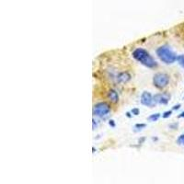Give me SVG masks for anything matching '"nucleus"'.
Returning a JSON list of instances; mask_svg holds the SVG:
<instances>
[{"label":"nucleus","instance_id":"1a4fd4ad","mask_svg":"<svg viewBox=\"0 0 184 184\" xmlns=\"http://www.w3.org/2000/svg\"><path fill=\"white\" fill-rule=\"evenodd\" d=\"M160 116H161V114H160L159 112L153 113V114H151L150 116H148V117H147V120H148L149 121L154 122V121H158V120L160 118Z\"/></svg>","mask_w":184,"mask_h":184},{"label":"nucleus","instance_id":"9d476101","mask_svg":"<svg viewBox=\"0 0 184 184\" xmlns=\"http://www.w3.org/2000/svg\"><path fill=\"white\" fill-rule=\"evenodd\" d=\"M177 62L179 63V65L182 68H184V54H179V55H178V57H177Z\"/></svg>","mask_w":184,"mask_h":184},{"label":"nucleus","instance_id":"423d86ee","mask_svg":"<svg viewBox=\"0 0 184 184\" xmlns=\"http://www.w3.org/2000/svg\"><path fill=\"white\" fill-rule=\"evenodd\" d=\"M140 102L142 105L144 106H146V107H152L156 105L154 103V100H153V96L150 92H147V91H144L142 95H141V98H140Z\"/></svg>","mask_w":184,"mask_h":184},{"label":"nucleus","instance_id":"4468645a","mask_svg":"<svg viewBox=\"0 0 184 184\" xmlns=\"http://www.w3.org/2000/svg\"><path fill=\"white\" fill-rule=\"evenodd\" d=\"M131 112L133 113V115L137 116V115H139V113H140V110H139L138 108H134V109L131 111Z\"/></svg>","mask_w":184,"mask_h":184},{"label":"nucleus","instance_id":"aec40b11","mask_svg":"<svg viewBox=\"0 0 184 184\" xmlns=\"http://www.w3.org/2000/svg\"><path fill=\"white\" fill-rule=\"evenodd\" d=\"M178 118H179V119H180V118H184V111H182L180 114H179V115H178Z\"/></svg>","mask_w":184,"mask_h":184},{"label":"nucleus","instance_id":"412c9836","mask_svg":"<svg viewBox=\"0 0 184 184\" xmlns=\"http://www.w3.org/2000/svg\"><path fill=\"white\" fill-rule=\"evenodd\" d=\"M144 141H145V138L143 137V138H142L141 140H139V144H142V143H143Z\"/></svg>","mask_w":184,"mask_h":184},{"label":"nucleus","instance_id":"6ab92c4d","mask_svg":"<svg viewBox=\"0 0 184 184\" xmlns=\"http://www.w3.org/2000/svg\"><path fill=\"white\" fill-rule=\"evenodd\" d=\"M125 115H126L127 118H131V117L133 116V113H132L131 111H127V112L125 113Z\"/></svg>","mask_w":184,"mask_h":184},{"label":"nucleus","instance_id":"0eeeda50","mask_svg":"<svg viewBox=\"0 0 184 184\" xmlns=\"http://www.w3.org/2000/svg\"><path fill=\"white\" fill-rule=\"evenodd\" d=\"M131 78H132V77H131V75H130L128 72H121V73H120V74L118 75V77H117V81H118L119 83L124 84V83L129 82V81L131 80Z\"/></svg>","mask_w":184,"mask_h":184},{"label":"nucleus","instance_id":"2eb2a0df","mask_svg":"<svg viewBox=\"0 0 184 184\" xmlns=\"http://www.w3.org/2000/svg\"><path fill=\"white\" fill-rule=\"evenodd\" d=\"M109 125H110L111 127H112V128H115V126H116L115 121H114V120H112V119H111V120L109 121Z\"/></svg>","mask_w":184,"mask_h":184},{"label":"nucleus","instance_id":"7ed1b4c3","mask_svg":"<svg viewBox=\"0 0 184 184\" xmlns=\"http://www.w3.org/2000/svg\"><path fill=\"white\" fill-rule=\"evenodd\" d=\"M110 111L111 105L107 102H99L93 107V115L100 118H105L109 115Z\"/></svg>","mask_w":184,"mask_h":184},{"label":"nucleus","instance_id":"f257e3e1","mask_svg":"<svg viewBox=\"0 0 184 184\" xmlns=\"http://www.w3.org/2000/svg\"><path fill=\"white\" fill-rule=\"evenodd\" d=\"M133 57L139 62L141 65L145 66L147 68H156L158 67V63L157 61L153 58V56L145 49L143 48H136L133 53Z\"/></svg>","mask_w":184,"mask_h":184},{"label":"nucleus","instance_id":"f03ea898","mask_svg":"<svg viewBox=\"0 0 184 184\" xmlns=\"http://www.w3.org/2000/svg\"><path fill=\"white\" fill-rule=\"evenodd\" d=\"M156 53L158 57L160 59V61H162L166 65H171L177 61V57H178L177 54L168 45H163L158 47L156 51Z\"/></svg>","mask_w":184,"mask_h":184},{"label":"nucleus","instance_id":"6e6552de","mask_svg":"<svg viewBox=\"0 0 184 184\" xmlns=\"http://www.w3.org/2000/svg\"><path fill=\"white\" fill-rule=\"evenodd\" d=\"M108 99L112 103H117L119 101V95L114 89H110L108 92Z\"/></svg>","mask_w":184,"mask_h":184},{"label":"nucleus","instance_id":"39448f33","mask_svg":"<svg viewBox=\"0 0 184 184\" xmlns=\"http://www.w3.org/2000/svg\"><path fill=\"white\" fill-rule=\"evenodd\" d=\"M153 100H154L155 104H160V105H167L169 102L170 100V94L168 92H164V93H158L153 96Z\"/></svg>","mask_w":184,"mask_h":184},{"label":"nucleus","instance_id":"ddd939ff","mask_svg":"<svg viewBox=\"0 0 184 184\" xmlns=\"http://www.w3.org/2000/svg\"><path fill=\"white\" fill-rule=\"evenodd\" d=\"M172 114V111H167L165 112H163L162 114V118L163 119H167V118H169Z\"/></svg>","mask_w":184,"mask_h":184},{"label":"nucleus","instance_id":"f8f14e48","mask_svg":"<svg viewBox=\"0 0 184 184\" xmlns=\"http://www.w3.org/2000/svg\"><path fill=\"white\" fill-rule=\"evenodd\" d=\"M177 144L179 145H184V134L180 135L177 139Z\"/></svg>","mask_w":184,"mask_h":184},{"label":"nucleus","instance_id":"f3484780","mask_svg":"<svg viewBox=\"0 0 184 184\" xmlns=\"http://www.w3.org/2000/svg\"><path fill=\"white\" fill-rule=\"evenodd\" d=\"M92 124H93V126H92V129H93V130H96L98 124H97V122H96V120H95V119L92 120Z\"/></svg>","mask_w":184,"mask_h":184},{"label":"nucleus","instance_id":"4be33fe9","mask_svg":"<svg viewBox=\"0 0 184 184\" xmlns=\"http://www.w3.org/2000/svg\"><path fill=\"white\" fill-rule=\"evenodd\" d=\"M92 150H93V151H92V152H93V153H95L96 151H95V147L93 146V147H92Z\"/></svg>","mask_w":184,"mask_h":184},{"label":"nucleus","instance_id":"9b49d317","mask_svg":"<svg viewBox=\"0 0 184 184\" xmlns=\"http://www.w3.org/2000/svg\"><path fill=\"white\" fill-rule=\"evenodd\" d=\"M146 127L145 124H136L135 125V132H140Z\"/></svg>","mask_w":184,"mask_h":184},{"label":"nucleus","instance_id":"20e7f679","mask_svg":"<svg viewBox=\"0 0 184 184\" xmlns=\"http://www.w3.org/2000/svg\"><path fill=\"white\" fill-rule=\"evenodd\" d=\"M169 83V76L166 73H157L153 77V85L158 89L165 88Z\"/></svg>","mask_w":184,"mask_h":184},{"label":"nucleus","instance_id":"a211bd4d","mask_svg":"<svg viewBox=\"0 0 184 184\" xmlns=\"http://www.w3.org/2000/svg\"><path fill=\"white\" fill-rule=\"evenodd\" d=\"M181 107V105L180 104H177V105H174L173 106V108H172V111H177V110H179V108Z\"/></svg>","mask_w":184,"mask_h":184},{"label":"nucleus","instance_id":"dca6fc26","mask_svg":"<svg viewBox=\"0 0 184 184\" xmlns=\"http://www.w3.org/2000/svg\"><path fill=\"white\" fill-rule=\"evenodd\" d=\"M178 126H179V124H177V122H176V124H169V127L170 129H172V130H176V129L178 128Z\"/></svg>","mask_w":184,"mask_h":184}]
</instances>
